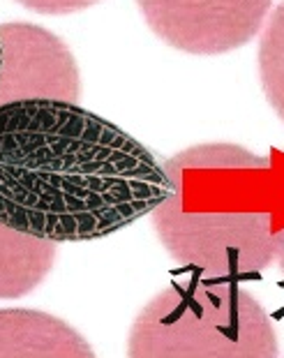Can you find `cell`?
I'll use <instances>...</instances> for the list:
<instances>
[{
  "label": "cell",
  "mask_w": 284,
  "mask_h": 358,
  "mask_svg": "<svg viewBox=\"0 0 284 358\" xmlns=\"http://www.w3.org/2000/svg\"><path fill=\"white\" fill-rule=\"evenodd\" d=\"M166 169L118 125L79 104L0 106V222L51 243L95 241L148 215Z\"/></svg>",
  "instance_id": "obj_1"
},
{
  "label": "cell",
  "mask_w": 284,
  "mask_h": 358,
  "mask_svg": "<svg viewBox=\"0 0 284 358\" xmlns=\"http://www.w3.org/2000/svg\"><path fill=\"white\" fill-rule=\"evenodd\" d=\"M169 194L152 215L166 252L211 280L264 273L275 259L278 171L234 143H201L166 162Z\"/></svg>",
  "instance_id": "obj_2"
},
{
  "label": "cell",
  "mask_w": 284,
  "mask_h": 358,
  "mask_svg": "<svg viewBox=\"0 0 284 358\" xmlns=\"http://www.w3.org/2000/svg\"><path fill=\"white\" fill-rule=\"evenodd\" d=\"M127 358H280L264 306L232 280H178L136 315Z\"/></svg>",
  "instance_id": "obj_3"
},
{
  "label": "cell",
  "mask_w": 284,
  "mask_h": 358,
  "mask_svg": "<svg viewBox=\"0 0 284 358\" xmlns=\"http://www.w3.org/2000/svg\"><path fill=\"white\" fill-rule=\"evenodd\" d=\"M150 30L169 47L220 56L255 37L273 0H136Z\"/></svg>",
  "instance_id": "obj_4"
},
{
  "label": "cell",
  "mask_w": 284,
  "mask_h": 358,
  "mask_svg": "<svg viewBox=\"0 0 284 358\" xmlns=\"http://www.w3.org/2000/svg\"><path fill=\"white\" fill-rule=\"evenodd\" d=\"M79 67L63 40L35 24L0 26V106L17 102L79 104Z\"/></svg>",
  "instance_id": "obj_5"
},
{
  "label": "cell",
  "mask_w": 284,
  "mask_h": 358,
  "mask_svg": "<svg viewBox=\"0 0 284 358\" xmlns=\"http://www.w3.org/2000/svg\"><path fill=\"white\" fill-rule=\"evenodd\" d=\"M0 358H97L86 338L42 310L0 308Z\"/></svg>",
  "instance_id": "obj_6"
},
{
  "label": "cell",
  "mask_w": 284,
  "mask_h": 358,
  "mask_svg": "<svg viewBox=\"0 0 284 358\" xmlns=\"http://www.w3.org/2000/svg\"><path fill=\"white\" fill-rule=\"evenodd\" d=\"M56 245L0 222V299H21L40 287L56 262Z\"/></svg>",
  "instance_id": "obj_7"
},
{
  "label": "cell",
  "mask_w": 284,
  "mask_h": 358,
  "mask_svg": "<svg viewBox=\"0 0 284 358\" xmlns=\"http://www.w3.org/2000/svg\"><path fill=\"white\" fill-rule=\"evenodd\" d=\"M259 74L268 102L284 120V3L275 7L261 35Z\"/></svg>",
  "instance_id": "obj_8"
},
{
  "label": "cell",
  "mask_w": 284,
  "mask_h": 358,
  "mask_svg": "<svg viewBox=\"0 0 284 358\" xmlns=\"http://www.w3.org/2000/svg\"><path fill=\"white\" fill-rule=\"evenodd\" d=\"M273 164L278 171V185H280V196H278V224H275V259L273 264L278 266L280 275L284 278V153L282 150H273Z\"/></svg>",
  "instance_id": "obj_9"
},
{
  "label": "cell",
  "mask_w": 284,
  "mask_h": 358,
  "mask_svg": "<svg viewBox=\"0 0 284 358\" xmlns=\"http://www.w3.org/2000/svg\"><path fill=\"white\" fill-rule=\"evenodd\" d=\"M24 7L33 12H40V14H72V12H79V10H86V7L99 3V0H17Z\"/></svg>",
  "instance_id": "obj_10"
}]
</instances>
